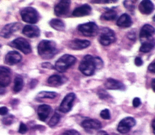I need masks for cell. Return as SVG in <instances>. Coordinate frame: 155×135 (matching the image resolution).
<instances>
[{"label": "cell", "instance_id": "obj_1", "mask_svg": "<svg viewBox=\"0 0 155 135\" xmlns=\"http://www.w3.org/2000/svg\"><path fill=\"white\" fill-rule=\"evenodd\" d=\"M103 65V61L99 57H93L87 54L82 59L79 65V69L84 75L91 76L94 74L96 69H101Z\"/></svg>", "mask_w": 155, "mask_h": 135}, {"label": "cell", "instance_id": "obj_2", "mask_svg": "<svg viewBox=\"0 0 155 135\" xmlns=\"http://www.w3.org/2000/svg\"><path fill=\"white\" fill-rule=\"evenodd\" d=\"M38 53L42 59H51L58 53L56 44L51 40H42L38 45Z\"/></svg>", "mask_w": 155, "mask_h": 135}, {"label": "cell", "instance_id": "obj_3", "mask_svg": "<svg viewBox=\"0 0 155 135\" xmlns=\"http://www.w3.org/2000/svg\"><path fill=\"white\" fill-rule=\"evenodd\" d=\"M76 61V59L74 56L67 54H64L56 61L54 65V68L57 71L63 73L74 65Z\"/></svg>", "mask_w": 155, "mask_h": 135}, {"label": "cell", "instance_id": "obj_4", "mask_svg": "<svg viewBox=\"0 0 155 135\" xmlns=\"http://www.w3.org/2000/svg\"><path fill=\"white\" fill-rule=\"evenodd\" d=\"M21 16L23 21L29 24H35L39 20V13L37 10L31 7H27L21 11Z\"/></svg>", "mask_w": 155, "mask_h": 135}, {"label": "cell", "instance_id": "obj_5", "mask_svg": "<svg viewBox=\"0 0 155 135\" xmlns=\"http://www.w3.org/2000/svg\"><path fill=\"white\" fill-rule=\"evenodd\" d=\"M99 41L101 44L107 46L116 41V35L113 30L109 28H103L101 30Z\"/></svg>", "mask_w": 155, "mask_h": 135}, {"label": "cell", "instance_id": "obj_6", "mask_svg": "<svg viewBox=\"0 0 155 135\" xmlns=\"http://www.w3.org/2000/svg\"><path fill=\"white\" fill-rule=\"evenodd\" d=\"M78 29L83 35L88 37L95 36L99 31L97 25L93 22L80 24L78 25Z\"/></svg>", "mask_w": 155, "mask_h": 135}, {"label": "cell", "instance_id": "obj_7", "mask_svg": "<svg viewBox=\"0 0 155 135\" xmlns=\"http://www.w3.org/2000/svg\"><path fill=\"white\" fill-rule=\"evenodd\" d=\"M11 47H14L23 53L27 54L31 52V47L29 42L23 38H18L12 41L9 44Z\"/></svg>", "mask_w": 155, "mask_h": 135}, {"label": "cell", "instance_id": "obj_8", "mask_svg": "<svg viewBox=\"0 0 155 135\" xmlns=\"http://www.w3.org/2000/svg\"><path fill=\"white\" fill-rule=\"evenodd\" d=\"M136 125V120L132 117H126L124 118L117 125V131L122 133L125 134L130 131L131 128Z\"/></svg>", "mask_w": 155, "mask_h": 135}, {"label": "cell", "instance_id": "obj_9", "mask_svg": "<svg viewBox=\"0 0 155 135\" xmlns=\"http://www.w3.org/2000/svg\"><path fill=\"white\" fill-rule=\"evenodd\" d=\"M76 98V95L73 93L67 94L62 100L59 110L62 113H67L70 111L72 108L73 101Z\"/></svg>", "mask_w": 155, "mask_h": 135}, {"label": "cell", "instance_id": "obj_10", "mask_svg": "<svg viewBox=\"0 0 155 135\" xmlns=\"http://www.w3.org/2000/svg\"><path fill=\"white\" fill-rule=\"evenodd\" d=\"M155 34V28L150 24H145L139 33V38L143 43L151 40L150 38Z\"/></svg>", "mask_w": 155, "mask_h": 135}, {"label": "cell", "instance_id": "obj_11", "mask_svg": "<svg viewBox=\"0 0 155 135\" xmlns=\"http://www.w3.org/2000/svg\"><path fill=\"white\" fill-rule=\"evenodd\" d=\"M21 27L18 22H13L5 25L0 32V36L4 38H8L14 33L17 31Z\"/></svg>", "mask_w": 155, "mask_h": 135}, {"label": "cell", "instance_id": "obj_12", "mask_svg": "<svg viewBox=\"0 0 155 135\" xmlns=\"http://www.w3.org/2000/svg\"><path fill=\"white\" fill-rule=\"evenodd\" d=\"M71 1L68 0L60 1L54 7V12L56 16H63L69 11Z\"/></svg>", "mask_w": 155, "mask_h": 135}, {"label": "cell", "instance_id": "obj_13", "mask_svg": "<svg viewBox=\"0 0 155 135\" xmlns=\"http://www.w3.org/2000/svg\"><path fill=\"white\" fill-rule=\"evenodd\" d=\"M11 81V71L4 66H0V86L7 87Z\"/></svg>", "mask_w": 155, "mask_h": 135}, {"label": "cell", "instance_id": "obj_14", "mask_svg": "<svg viewBox=\"0 0 155 135\" xmlns=\"http://www.w3.org/2000/svg\"><path fill=\"white\" fill-rule=\"evenodd\" d=\"M22 59L21 55L16 51H10L5 56L4 61L9 65H13L19 63Z\"/></svg>", "mask_w": 155, "mask_h": 135}, {"label": "cell", "instance_id": "obj_15", "mask_svg": "<svg viewBox=\"0 0 155 135\" xmlns=\"http://www.w3.org/2000/svg\"><path fill=\"white\" fill-rule=\"evenodd\" d=\"M22 33L28 38H36L40 35V30L36 25H26L22 29Z\"/></svg>", "mask_w": 155, "mask_h": 135}, {"label": "cell", "instance_id": "obj_16", "mask_svg": "<svg viewBox=\"0 0 155 135\" xmlns=\"http://www.w3.org/2000/svg\"><path fill=\"white\" fill-rule=\"evenodd\" d=\"M90 45V42L89 41L78 39H75L74 40H72L68 44V46L70 48L73 50H76L84 49L88 47Z\"/></svg>", "mask_w": 155, "mask_h": 135}, {"label": "cell", "instance_id": "obj_17", "mask_svg": "<svg viewBox=\"0 0 155 135\" xmlns=\"http://www.w3.org/2000/svg\"><path fill=\"white\" fill-rule=\"evenodd\" d=\"M51 111V108L50 105L43 104L41 105L38 108V118L41 121H45V120L48 117Z\"/></svg>", "mask_w": 155, "mask_h": 135}, {"label": "cell", "instance_id": "obj_18", "mask_svg": "<svg viewBox=\"0 0 155 135\" xmlns=\"http://www.w3.org/2000/svg\"><path fill=\"white\" fill-rule=\"evenodd\" d=\"M91 12V7L88 4H84L76 7L73 12L72 15L75 17H81L88 15Z\"/></svg>", "mask_w": 155, "mask_h": 135}, {"label": "cell", "instance_id": "obj_19", "mask_svg": "<svg viewBox=\"0 0 155 135\" xmlns=\"http://www.w3.org/2000/svg\"><path fill=\"white\" fill-rule=\"evenodd\" d=\"M139 10L142 14L150 15L154 10V5L151 1L144 0L139 4Z\"/></svg>", "mask_w": 155, "mask_h": 135}, {"label": "cell", "instance_id": "obj_20", "mask_svg": "<svg viewBox=\"0 0 155 135\" xmlns=\"http://www.w3.org/2000/svg\"><path fill=\"white\" fill-rule=\"evenodd\" d=\"M104 85L108 90H124L125 88L124 85L121 82L112 78L107 79Z\"/></svg>", "mask_w": 155, "mask_h": 135}, {"label": "cell", "instance_id": "obj_21", "mask_svg": "<svg viewBox=\"0 0 155 135\" xmlns=\"http://www.w3.org/2000/svg\"><path fill=\"white\" fill-rule=\"evenodd\" d=\"M81 125L83 128L88 130H99L102 127L101 123L97 119H87L84 120Z\"/></svg>", "mask_w": 155, "mask_h": 135}, {"label": "cell", "instance_id": "obj_22", "mask_svg": "<svg viewBox=\"0 0 155 135\" xmlns=\"http://www.w3.org/2000/svg\"><path fill=\"white\" fill-rule=\"evenodd\" d=\"M67 81V79L58 74H54L50 76L47 80L48 84L52 87H58L62 85Z\"/></svg>", "mask_w": 155, "mask_h": 135}, {"label": "cell", "instance_id": "obj_23", "mask_svg": "<svg viewBox=\"0 0 155 135\" xmlns=\"http://www.w3.org/2000/svg\"><path fill=\"white\" fill-rule=\"evenodd\" d=\"M132 20L130 15L127 13L122 14L117 20L116 24L117 25L122 27V28H127L130 27L132 25Z\"/></svg>", "mask_w": 155, "mask_h": 135}, {"label": "cell", "instance_id": "obj_24", "mask_svg": "<svg viewBox=\"0 0 155 135\" xmlns=\"http://www.w3.org/2000/svg\"><path fill=\"white\" fill-rule=\"evenodd\" d=\"M49 24L50 25L56 30L64 31L65 30V24L64 22L59 19H52Z\"/></svg>", "mask_w": 155, "mask_h": 135}, {"label": "cell", "instance_id": "obj_25", "mask_svg": "<svg viewBox=\"0 0 155 135\" xmlns=\"http://www.w3.org/2000/svg\"><path fill=\"white\" fill-rule=\"evenodd\" d=\"M155 42L153 39H151L150 41H146L142 44V45L140 47V51L143 53H148L154 47Z\"/></svg>", "mask_w": 155, "mask_h": 135}, {"label": "cell", "instance_id": "obj_26", "mask_svg": "<svg viewBox=\"0 0 155 135\" xmlns=\"http://www.w3.org/2000/svg\"><path fill=\"white\" fill-rule=\"evenodd\" d=\"M117 16V13L114 10L109 9L105 11L101 16L102 19L106 21H112L116 19Z\"/></svg>", "mask_w": 155, "mask_h": 135}, {"label": "cell", "instance_id": "obj_27", "mask_svg": "<svg viewBox=\"0 0 155 135\" xmlns=\"http://www.w3.org/2000/svg\"><path fill=\"white\" fill-rule=\"evenodd\" d=\"M24 81L23 79L21 76H16L14 80L13 91L15 93H18L21 91L23 88Z\"/></svg>", "mask_w": 155, "mask_h": 135}, {"label": "cell", "instance_id": "obj_28", "mask_svg": "<svg viewBox=\"0 0 155 135\" xmlns=\"http://www.w3.org/2000/svg\"><path fill=\"white\" fill-rule=\"evenodd\" d=\"M57 93L53 91H42L38 94V97L39 98H47V99H53L56 97Z\"/></svg>", "mask_w": 155, "mask_h": 135}, {"label": "cell", "instance_id": "obj_29", "mask_svg": "<svg viewBox=\"0 0 155 135\" xmlns=\"http://www.w3.org/2000/svg\"><path fill=\"white\" fill-rule=\"evenodd\" d=\"M60 119H61V116L59 115V114L55 112L54 114L53 115V116L50 119V120L48 123V125L51 127L55 126L59 122Z\"/></svg>", "mask_w": 155, "mask_h": 135}, {"label": "cell", "instance_id": "obj_30", "mask_svg": "<svg viewBox=\"0 0 155 135\" xmlns=\"http://www.w3.org/2000/svg\"><path fill=\"white\" fill-rule=\"evenodd\" d=\"M136 2L135 1H131V0H128V1H124L123 4L125 6V7L130 10V11H133L135 7V4L134 3Z\"/></svg>", "mask_w": 155, "mask_h": 135}, {"label": "cell", "instance_id": "obj_31", "mask_svg": "<svg viewBox=\"0 0 155 135\" xmlns=\"http://www.w3.org/2000/svg\"><path fill=\"white\" fill-rule=\"evenodd\" d=\"M13 120H14V116L13 115H8L3 117L2 123L4 125H9L13 123Z\"/></svg>", "mask_w": 155, "mask_h": 135}, {"label": "cell", "instance_id": "obj_32", "mask_svg": "<svg viewBox=\"0 0 155 135\" xmlns=\"http://www.w3.org/2000/svg\"><path fill=\"white\" fill-rule=\"evenodd\" d=\"M100 116L103 119H110V113L108 109H104L102 110L100 113Z\"/></svg>", "mask_w": 155, "mask_h": 135}, {"label": "cell", "instance_id": "obj_33", "mask_svg": "<svg viewBox=\"0 0 155 135\" xmlns=\"http://www.w3.org/2000/svg\"><path fill=\"white\" fill-rule=\"evenodd\" d=\"M60 135H81L80 133L75 130H68L63 132Z\"/></svg>", "mask_w": 155, "mask_h": 135}, {"label": "cell", "instance_id": "obj_34", "mask_svg": "<svg viewBox=\"0 0 155 135\" xmlns=\"http://www.w3.org/2000/svg\"><path fill=\"white\" fill-rule=\"evenodd\" d=\"M27 127L26 125L24 124V123L21 122L19 125L18 132L21 134H24L27 132Z\"/></svg>", "mask_w": 155, "mask_h": 135}, {"label": "cell", "instance_id": "obj_35", "mask_svg": "<svg viewBox=\"0 0 155 135\" xmlns=\"http://www.w3.org/2000/svg\"><path fill=\"white\" fill-rule=\"evenodd\" d=\"M98 95H99V97L102 99H105L110 96L109 94L105 91H104L103 90H101L99 91Z\"/></svg>", "mask_w": 155, "mask_h": 135}, {"label": "cell", "instance_id": "obj_36", "mask_svg": "<svg viewBox=\"0 0 155 135\" xmlns=\"http://www.w3.org/2000/svg\"><path fill=\"white\" fill-rule=\"evenodd\" d=\"M141 104L140 99L139 97H134L133 100V105L134 107H138Z\"/></svg>", "mask_w": 155, "mask_h": 135}, {"label": "cell", "instance_id": "obj_37", "mask_svg": "<svg viewBox=\"0 0 155 135\" xmlns=\"http://www.w3.org/2000/svg\"><path fill=\"white\" fill-rule=\"evenodd\" d=\"M134 64L136 66H141L143 64V61L140 57H136L134 59Z\"/></svg>", "mask_w": 155, "mask_h": 135}, {"label": "cell", "instance_id": "obj_38", "mask_svg": "<svg viewBox=\"0 0 155 135\" xmlns=\"http://www.w3.org/2000/svg\"><path fill=\"white\" fill-rule=\"evenodd\" d=\"M8 108L6 107H0V115L5 116L8 113Z\"/></svg>", "mask_w": 155, "mask_h": 135}, {"label": "cell", "instance_id": "obj_39", "mask_svg": "<svg viewBox=\"0 0 155 135\" xmlns=\"http://www.w3.org/2000/svg\"><path fill=\"white\" fill-rule=\"evenodd\" d=\"M42 67L43 68H50V69L54 68V67L49 62H44V63L42 64Z\"/></svg>", "mask_w": 155, "mask_h": 135}, {"label": "cell", "instance_id": "obj_40", "mask_svg": "<svg viewBox=\"0 0 155 135\" xmlns=\"http://www.w3.org/2000/svg\"><path fill=\"white\" fill-rule=\"evenodd\" d=\"M148 69L149 71L155 73V62L153 63H151L148 67Z\"/></svg>", "mask_w": 155, "mask_h": 135}, {"label": "cell", "instance_id": "obj_41", "mask_svg": "<svg viewBox=\"0 0 155 135\" xmlns=\"http://www.w3.org/2000/svg\"><path fill=\"white\" fill-rule=\"evenodd\" d=\"M128 38L131 40H135L136 36L133 33H128Z\"/></svg>", "mask_w": 155, "mask_h": 135}, {"label": "cell", "instance_id": "obj_42", "mask_svg": "<svg viewBox=\"0 0 155 135\" xmlns=\"http://www.w3.org/2000/svg\"><path fill=\"white\" fill-rule=\"evenodd\" d=\"M37 83H38V81H37V80H36V79H33V80L31 81V82H30V84H33V85L31 86V88L35 87V85L37 84Z\"/></svg>", "mask_w": 155, "mask_h": 135}, {"label": "cell", "instance_id": "obj_43", "mask_svg": "<svg viewBox=\"0 0 155 135\" xmlns=\"http://www.w3.org/2000/svg\"><path fill=\"white\" fill-rule=\"evenodd\" d=\"M151 88L155 92V79H153L151 81Z\"/></svg>", "mask_w": 155, "mask_h": 135}, {"label": "cell", "instance_id": "obj_44", "mask_svg": "<svg viewBox=\"0 0 155 135\" xmlns=\"http://www.w3.org/2000/svg\"><path fill=\"white\" fill-rule=\"evenodd\" d=\"M97 135H109L107 132L104 131H99L97 133Z\"/></svg>", "mask_w": 155, "mask_h": 135}, {"label": "cell", "instance_id": "obj_45", "mask_svg": "<svg viewBox=\"0 0 155 135\" xmlns=\"http://www.w3.org/2000/svg\"><path fill=\"white\" fill-rule=\"evenodd\" d=\"M151 127H152V128H153V131L154 134H155V119L152 122Z\"/></svg>", "mask_w": 155, "mask_h": 135}, {"label": "cell", "instance_id": "obj_46", "mask_svg": "<svg viewBox=\"0 0 155 135\" xmlns=\"http://www.w3.org/2000/svg\"><path fill=\"white\" fill-rule=\"evenodd\" d=\"M5 92V90L4 87L0 86V94H2Z\"/></svg>", "mask_w": 155, "mask_h": 135}, {"label": "cell", "instance_id": "obj_47", "mask_svg": "<svg viewBox=\"0 0 155 135\" xmlns=\"http://www.w3.org/2000/svg\"><path fill=\"white\" fill-rule=\"evenodd\" d=\"M153 21L155 22V15H154V16L153 17Z\"/></svg>", "mask_w": 155, "mask_h": 135}]
</instances>
